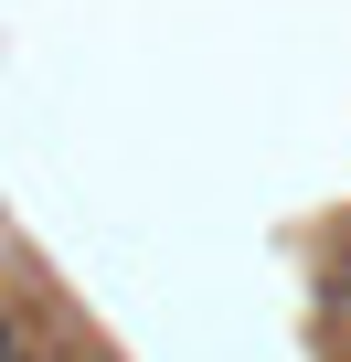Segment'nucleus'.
Returning <instances> with one entry per match:
<instances>
[{"label":"nucleus","mask_w":351,"mask_h":362,"mask_svg":"<svg viewBox=\"0 0 351 362\" xmlns=\"http://www.w3.org/2000/svg\"><path fill=\"white\" fill-rule=\"evenodd\" d=\"M0 362H22V330H11V320H0Z\"/></svg>","instance_id":"nucleus-1"}]
</instances>
